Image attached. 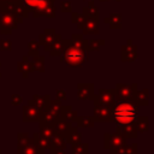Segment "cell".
<instances>
[{
	"label": "cell",
	"mask_w": 154,
	"mask_h": 154,
	"mask_svg": "<svg viewBox=\"0 0 154 154\" xmlns=\"http://www.w3.org/2000/svg\"><path fill=\"white\" fill-rule=\"evenodd\" d=\"M72 126H73V125H72V123H70V122H67V120H65V119H59V120L53 125L54 134H55V135H59V136L65 137V136H66V134L71 130V128H72Z\"/></svg>",
	"instance_id": "5bb4252c"
},
{
	"label": "cell",
	"mask_w": 154,
	"mask_h": 154,
	"mask_svg": "<svg viewBox=\"0 0 154 154\" xmlns=\"http://www.w3.org/2000/svg\"><path fill=\"white\" fill-rule=\"evenodd\" d=\"M65 49V41H55L51 47H49V54L52 57H58V55H61V53L64 52Z\"/></svg>",
	"instance_id": "7402d4cb"
},
{
	"label": "cell",
	"mask_w": 154,
	"mask_h": 154,
	"mask_svg": "<svg viewBox=\"0 0 154 154\" xmlns=\"http://www.w3.org/2000/svg\"><path fill=\"white\" fill-rule=\"evenodd\" d=\"M59 119H61V101L54 99L49 101V105L46 109L41 111L38 119V125H51L53 126Z\"/></svg>",
	"instance_id": "3957f363"
},
{
	"label": "cell",
	"mask_w": 154,
	"mask_h": 154,
	"mask_svg": "<svg viewBox=\"0 0 154 154\" xmlns=\"http://www.w3.org/2000/svg\"><path fill=\"white\" fill-rule=\"evenodd\" d=\"M49 101H51V95L49 94H46V95H38V94H35L32 95V99H30L28 101V103L30 105H34L37 109L40 111H43L48 107L49 105Z\"/></svg>",
	"instance_id": "8fae6325"
},
{
	"label": "cell",
	"mask_w": 154,
	"mask_h": 154,
	"mask_svg": "<svg viewBox=\"0 0 154 154\" xmlns=\"http://www.w3.org/2000/svg\"><path fill=\"white\" fill-rule=\"evenodd\" d=\"M124 154H138V147L136 143L132 144H125L124 147Z\"/></svg>",
	"instance_id": "f546056e"
},
{
	"label": "cell",
	"mask_w": 154,
	"mask_h": 154,
	"mask_svg": "<svg viewBox=\"0 0 154 154\" xmlns=\"http://www.w3.org/2000/svg\"><path fill=\"white\" fill-rule=\"evenodd\" d=\"M0 154H1V150H0Z\"/></svg>",
	"instance_id": "d590c367"
},
{
	"label": "cell",
	"mask_w": 154,
	"mask_h": 154,
	"mask_svg": "<svg viewBox=\"0 0 154 154\" xmlns=\"http://www.w3.org/2000/svg\"><path fill=\"white\" fill-rule=\"evenodd\" d=\"M38 126H40V134L43 135L45 137H47V138L51 140L55 135L53 126H51V125H38Z\"/></svg>",
	"instance_id": "83f0119b"
},
{
	"label": "cell",
	"mask_w": 154,
	"mask_h": 154,
	"mask_svg": "<svg viewBox=\"0 0 154 154\" xmlns=\"http://www.w3.org/2000/svg\"><path fill=\"white\" fill-rule=\"evenodd\" d=\"M40 116H41V111L37 109L34 105L26 103L22 108V120L24 123H29V122L30 123H35V122H38Z\"/></svg>",
	"instance_id": "9c48e42d"
},
{
	"label": "cell",
	"mask_w": 154,
	"mask_h": 154,
	"mask_svg": "<svg viewBox=\"0 0 154 154\" xmlns=\"http://www.w3.org/2000/svg\"><path fill=\"white\" fill-rule=\"evenodd\" d=\"M85 43L81 35H73L71 41H65V49L60 55V60L71 67L82 66L88 60Z\"/></svg>",
	"instance_id": "6da1fadb"
},
{
	"label": "cell",
	"mask_w": 154,
	"mask_h": 154,
	"mask_svg": "<svg viewBox=\"0 0 154 154\" xmlns=\"http://www.w3.org/2000/svg\"><path fill=\"white\" fill-rule=\"evenodd\" d=\"M22 102H23L22 95H19V94H13V95L11 96V103H12L13 106H19V105H22Z\"/></svg>",
	"instance_id": "4dcf8cb0"
},
{
	"label": "cell",
	"mask_w": 154,
	"mask_h": 154,
	"mask_svg": "<svg viewBox=\"0 0 154 154\" xmlns=\"http://www.w3.org/2000/svg\"><path fill=\"white\" fill-rule=\"evenodd\" d=\"M28 48H29V55L31 57L38 55V43L36 41H30L28 45Z\"/></svg>",
	"instance_id": "f1b7e54d"
},
{
	"label": "cell",
	"mask_w": 154,
	"mask_h": 154,
	"mask_svg": "<svg viewBox=\"0 0 154 154\" xmlns=\"http://www.w3.org/2000/svg\"><path fill=\"white\" fill-rule=\"evenodd\" d=\"M31 65H32V71H36V72H40V73L45 72V59H43V57H40V55L34 57V60L31 61Z\"/></svg>",
	"instance_id": "cb8c5ba5"
},
{
	"label": "cell",
	"mask_w": 154,
	"mask_h": 154,
	"mask_svg": "<svg viewBox=\"0 0 154 154\" xmlns=\"http://www.w3.org/2000/svg\"><path fill=\"white\" fill-rule=\"evenodd\" d=\"M1 49L2 51H11L12 49V42L11 41H1Z\"/></svg>",
	"instance_id": "836d02e7"
},
{
	"label": "cell",
	"mask_w": 154,
	"mask_h": 154,
	"mask_svg": "<svg viewBox=\"0 0 154 154\" xmlns=\"http://www.w3.org/2000/svg\"><path fill=\"white\" fill-rule=\"evenodd\" d=\"M134 124H135L138 134H144L149 130V118L146 116H141V117L137 116Z\"/></svg>",
	"instance_id": "ffe728a7"
},
{
	"label": "cell",
	"mask_w": 154,
	"mask_h": 154,
	"mask_svg": "<svg viewBox=\"0 0 154 154\" xmlns=\"http://www.w3.org/2000/svg\"><path fill=\"white\" fill-rule=\"evenodd\" d=\"M116 131L124 134L126 138H137L138 137V132H137V129H136L134 123H129V124H124V125H117Z\"/></svg>",
	"instance_id": "4fadbf2b"
},
{
	"label": "cell",
	"mask_w": 154,
	"mask_h": 154,
	"mask_svg": "<svg viewBox=\"0 0 154 154\" xmlns=\"http://www.w3.org/2000/svg\"><path fill=\"white\" fill-rule=\"evenodd\" d=\"M77 117H78V113L72 108L71 105H61V119H65L73 124L76 123Z\"/></svg>",
	"instance_id": "2e32d148"
},
{
	"label": "cell",
	"mask_w": 154,
	"mask_h": 154,
	"mask_svg": "<svg viewBox=\"0 0 154 154\" xmlns=\"http://www.w3.org/2000/svg\"><path fill=\"white\" fill-rule=\"evenodd\" d=\"M24 1V4L26 5V6H29L30 8H43V7H46L47 5V0H23Z\"/></svg>",
	"instance_id": "4316f807"
},
{
	"label": "cell",
	"mask_w": 154,
	"mask_h": 154,
	"mask_svg": "<svg viewBox=\"0 0 154 154\" xmlns=\"http://www.w3.org/2000/svg\"><path fill=\"white\" fill-rule=\"evenodd\" d=\"M137 59L136 46L131 45V41H128L126 46H123L122 49V60L123 61H135Z\"/></svg>",
	"instance_id": "7c38bea8"
},
{
	"label": "cell",
	"mask_w": 154,
	"mask_h": 154,
	"mask_svg": "<svg viewBox=\"0 0 154 154\" xmlns=\"http://www.w3.org/2000/svg\"><path fill=\"white\" fill-rule=\"evenodd\" d=\"M126 137L124 134L119 131L114 132H106L103 136V147L105 149H112V148H119L124 147L126 144Z\"/></svg>",
	"instance_id": "8992f818"
},
{
	"label": "cell",
	"mask_w": 154,
	"mask_h": 154,
	"mask_svg": "<svg viewBox=\"0 0 154 154\" xmlns=\"http://www.w3.org/2000/svg\"><path fill=\"white\" fill-rule=\"evenodd\" d=\"M51 147H57V148L66 149V147H67V142H66L65 137L59 136V135H54V136L51 138Z\"/></svg>",
	"instance_id": "484cf974"
},
{
	"label": "cell",
	"mask_w": 154,
	"mask_h": 154,
	"mask_svg": "<svg viewBox=\"0 0 154 154\" xmlns=\"http://www.w3.org/2000/svg\"><path fill=\"white\" fill-rule=\"evenodd\" d=\"M0 66H1V63H0ZM0 77H1V72H0Z\"/></svg>",
	"instance_id": "e575fe53"
},
{
	"label": "cell",
	"mask_w": 154,
	"mask_h": 154,
	"mask_svg": "<svg viewBox=\"0 0 154 154\" xmlns=\"http://www.w3.org/2000/svg\"><path fill=\"white\" fill-rule=\"evenodd\" d=\"M65 140H66V142H67L69 144L78 143V142H81V141H82V135L78 132V130H77V128H76V126H72V128H71V130L66 134Z\"/></svg>",
	"instance_id": "44dd1931"
},
{
	"label": "cell",
	"mask_w": 154,
	"mask_h": 154,
	"mask_svg": "<svg viewBox=\"0 0 154 154\" xmlns=\"http://www.w3.org/2000/svg\"><path fill=\"white\" fill-rule=\"evenodd\" d=\"M17 154H45L26 132L17 134Z\"/></svg>",
	"instance_id": "277c9868"
},
{
	"label": "cell",
	"mask_w": 154,
	"mask_h": 154,
	"mask_svg": "<svg viewBox=\"0 0 154 154\" xmlns=\"http://www.w3.org/2000/svg\"><path fill=\"white\" fill-rule=\"evenodd\" d=\"M132 100L138 106H148V103H149V90L148 89H142V90L137 89Z\"/></svg>",
	"instance_id": "ac0fdd59"
},
{
	"label": "cell",
	"mask_w": 154,
	"mask_h": 154,
	"mask_svg": "<svg viewBox=\"0 0 154 154\" xmlns=\"http://www.w3.org/2000/svg\"><path fill=\"white\" fill-rule=\"evenodd\" d=\"M77 97L79 100H93L94 84L93 83H78L77 84Z\"/></svg>",
	"instance_id": "30bf717a"
},
{
	"label": "cell",
	"mask_w": 154,
	"mask_h": 154,
	"mask_svg": "<svg viewBox=\"0 0 154 154\" xmlns=\"http://www.w3.org/2000/svg\"><path fill=\"white\" fill-rule=\"evenodd\" d=\"M138 109H140V106L134 100L117 101L116 105L112 107L111 122L116 123V125L134 123L137 117Z\"/></svg>",
	"instance_id": "7a4b0ae2"
},
{
	"label": "cell",
	"mask_w": 154,
	"mask_h": 154,
	"mask_svg": "<svg viewBox=\"0 0 154 154\" xmlns=\"http://www.w3.org/2000/svg\"><path fill=\"white\" fill-rule=\"evenodd\" d=\"M55 94H57V97H55V99H58V100H60V101L65 100L66 96H67L65 89H57V90H55Z\"/></svg>",
	"instance_id": "1f68e13d"
},
{
	"label": "cell",
	"mask_w": 154,
	"mask_h": 154,
	"mask_svg": "<svg viewBox=\"0 0 154 154\" xmlns=\"http://www.w3.org/2000/svg\"><path fill=\"white\" fill-rule=\"evenodd\" d=\"M32 140H34L35 144H36L41 150H43V152H46V150H48V149L51 148V140L47 138V137H45V136L41 135L40 132H35V134L32 135Z\"/></svg>",
	"instance_id": "d6986e66"
},
{
	"label": "cell",
	"mask_w": 154,
	"mask_h": 154,
	"mask_svg": "<svg viewBox=\"0 0 154 154\" xmlns=\"http://www.w3.org/2000/svg\"><path fill=\"white\" fill-rule=\"evenodd\" d=\"M48 150H49V154H67L66 153V149L57 148V147H51Z\"/></svg>",
	"instance_id": "d6a6232c"
},
{
	"label": "cell",
	"mask_w": 154,
	"mask_h": 154,
	"mask_svg": "<svg viewBox=\"0 0 154 154\" xmlns=\"http://www.w3.org/2000/svg\"><path fill=\"white\" fill-rule=\"evenodd\" d=\"M138 84L137 83H131V84H124V83H117L116 87L113 88L114 90V96L117 101H123V100H132L134 95L137 90Z\"/></svg>",
	"instance_id": "5b68a950"
},
{
	"label": "cell",
	"mask_w": 154,
	"mask_h": 154,
	"mask_svg": "<svg viewBox=\"0 0 154 154\" xmlns=\"http://www.w3.org/2000/svg\"><path fill=\"white\" fill-rule=\"evenodd\" d=\"M112 116V107L107 106L105 103L94 102V109H93V118L95 122H111Z\"/></svg>",
	"instance_id": "52a82bcc"
},
{
	"label": "cell",
	"mask_w": 154,
	"mask_h": 154,
	"mask_svg": "<svg viewBox=\"0 0 154 154\" xmlns=\"http://www.w3.org/2000/svg\"><path fill=\"white\" fill-rule=\"evenodd\" d=\"M17 71H18V73L22 75L23 78H28L29 73L34 72L32 71V65L28 60V57H23L22 61H18L17 63Z\"/></svg>",
	"instance_id": "9a60e30c"
},
{
	"label": "cell",
	"mask_w": 154,
	"mask_h": 154,
	"mask_svg": "<svg viewBox=\"0 0 154 154\" xmlns=\"http://www.w3.org/2000/svg\"><path fill=\"white\" fill-rule=\"evenodd\" d=\"M57 38H60V36H59V35L57 36L53 30H49V32H48V30H47L46 34H43V35L40 36V43L45 46L46 51H48L49 47L57 41Z\"/></svg>",
	"instance_id": "e0dca14e"
},
{
	"label": "cell",
	"mask_w": 154,
	"mask_h": 154,
	"mask_svg": "<svg viewBox=\"0 0 154 154\" xmlns=\"http://www.w3.org/2000/svg\"><path fill=\"white\" fill-rule=\"evenodd\" d=\"M71 147H72V153L71 154H88L89 153V144L83 143L82 141L78 142V143L71 144Z\"/></svg>",
	"instance_id": "d4e9b609"
},
{
	"label": "cell",
	"mask_w": 154,
	"mask_h": 154,
	"mask_svg": "<svg viewBox=\"0 0 154 154\" xmlns=\"http://www.w3.org/2000/svg\"><path fill=\"white\" fill-rule=\"evenodd\" d=\"M76 124L78 128H93L95 125V120L93 117H77Z\"/></svg>",
	"instance_id": "603a6c76"
},
{
	"label": "cell",
	"mask_w": 154,
	"mask_h": 154,
	"mask_svg": "<svg viewBox=\"0 0 154 154\" xmlns=\"http://www.w3.org/2000/svg\"><path fill=\"white\" fill-rule=\"evenodd\" d=\"M93 102H100V103H105L107 106L113 107L117 102L116 96H114V90L113 89H103L101 88L97 93V95L94 94V97L91 100Z\"/></svg>",
	"instance_id": "ba28073f"
}]
</instances>
